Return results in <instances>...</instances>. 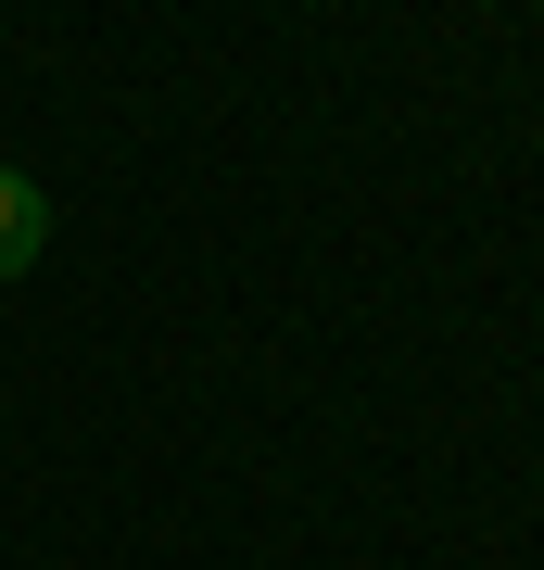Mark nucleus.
<instances>
[{"label":"nucleus","instance_id":"nucleus-1","mask_svg":"<svg viewBox=\"0 0 544 570\" xmlns=\"http://www.w3.org/2000/svg\"><path fill=\"white\" fill-rule=\"evenodd\" d=\"M39 254H51V204H39V178L0 165V279H26Z\"/></svg>","mask_w":544,"mask_h":570}]
</instances>
